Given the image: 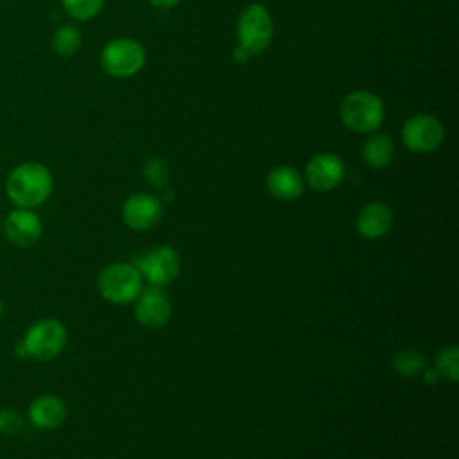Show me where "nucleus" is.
Listing matches in <instances>:
<instances>
[{
    "label": "nucleus",
    "instance_id": "nucleus-1",
    "mask_svg": "<svg viewBox=\"0 0 459 459\" xmlns=\"http://www.w3.org/2000/svg\"><path fill=\"white\" fill-rule=\"evenodd\" d=\"M52 190V172L38 161H25L16 165L5 179L7 197L16 208L32 210L43 204L50 197Z\"/></svg>",
    "mask_w": 459,
    "mask_h": 459
},
{
    "label": "nucleus",
    "instance_id": "nucleus-2",
    "mask_svg": "<svg viewBox=\"0 0 459 459\" xmlns=\"http://www.w3.org/2000/svg\"><path fill=\"white\" fill-rule=\"evenodd\" d=\"M68 332L59 319L43 317L34 321L20 344V355L30 357L36 360H52L66 346Z\"/></svg>",
    "mask_w": 459,
    "mask_h": 459
},
{
    "label": "nucleus",
    "instance_id": "nucleus-3",
    "mask_svg": "<svg viewBox=\"0 0 459 459\" xmlns=\"http://www.w3.org/2000/svg\"><path fill=\"white\" fill-rule=\"evenodd\" d=\"M97 289L106 301L126 305L138 298L140 290L143 289V278L134 264L115 262L100 271Z\"/></svg>",
    "mask_w": 459,
    "mask_h": 459
},
{
    "label": "nucleus",
    "instance_id": "nucleus-4",
    "mask_svg": "<svg viewBox=\"0 0 459 459\" xmlns=\"http://www.w3.org/2000/svg\"><path fill=\"white\" fill-rule=\"evenodd\" d=\"M342 124L355 133H373L384 122V102L371 91H353L339 108Z\"/></svg>",
    "mask_w": 459,
    "mask_h": 459
},
{
    "label": "nucleus",
    "instance_id": "nucleus-5",
    "mask_svg": "<svg viewBox=\"0 0 459 459\" xmlns=\"http://www.w3.org/2000/svg\"><path fill=\"white\" fill-rule=\"evenodd\" d=\"M238 47H242L249 56L264 52L273 38V18L262 4L247 5L237 23Z\"/></svg>",
    "mask_w": 459,
    "mask_h": 459
},
{
    "label": "nucleus",
    "instance_id": "nucleus-6",
    "mask_svg": "<svg viewBox=\"0 0 459 459\" xmlns=\"http://www.w3.org/2000/svg\"><path fill=\"white\" fill-rule=\"evenodd\" d=\"M100 63L113 77H131L143 66L145 52L136 39L118 38L102 48Z\"/></svg>",
    "mask_w": 459,
    "mask_h": 459
},
{
    "label": "nucleus",
    "instance_id": "nucleus-7",
    "mask_svg": "<svg viewBox=\"0 0 459 459\" xmlns=\"http://www.w3.org/2000/svg\"><path fill=\"white\" fill-rule=\"evenodd\" d=\"M142 274L151 285L154 287H165L172 283L181 269V258L178 251L170 246H158L140 256L134 264Z\"/></svg>",
    "mask_w": 459,
    "mask_h": 459
},
{
    "label": "nucleus",
    "instance_id": "nucleus-8",
    "mask_svg": "<svg viewBox=\"0 0 459 459\" xmlns=\"http://www.w3.org/2000/svg\"><path fill=\"white\" fill-rule=\"evenodd\" d=\"M445 129L432 115H412L402 127V140L412 152H430L441 145Z\"/></svg>",
    "mask_w": 459,
    "mask_h": 459
},
{
    "label": "nucleus",
    "instance_id": "nucleus-9",
    "mask_svg": "<svg viewBox=\"0 0 459 459\" xmlns=\"http://www.w3.org/2000/svg\"><path fill=\"white\" fill-rule=\"evenodd\" d=\"M2 231L7 242L16 247H30L34 246L41 233L43 224L41 219L29 208H14L7 213L2 222Z\"/></svg>",
    "mask_w": 459,
    "mask_h": 459
},
{
    "label": "nucleus",
    "instance_id": "nucleus-10",
    "mask_svg": "<svg viewBox=\"0 0 459 459\" xmlns=\"http://www.w3.org/2000/svg\"><path fill=\"white\" fill-rule=\"evenodd\" d=\"M163 215L161 201L151 194L136 192L129 195L122 206L124 222L136 231H147L154 228Z\"/></svg>",
    "mask_w": 459,
    "mask_h": 459
},
{
    "label": "nucleus",
    "instance_id": "nucleus-11",
    "mask_svg": "<svg viewBox=\"0 0 459 459\" xmlns=\"http://www.w3.org/2000/svg\"><path fill=\"white\" fill-rule=\"evenodd\" d=\"M134 316L142 326L161 328L169 323L172 316V305L161 287L142 289L136 298Z\"/></svg>",
    "mask_w": 459,
    "mask_h": 459
},
{
    "label": "nucleus",
    "instance_id": "nucleus-12",
    "mask_svg": "<svg viewBox=\"0 0 459 459\" xmlns=\"http://www.w3.org/2000/svg\"><path fill=\"white\" fill-rule=\"evenodd\" d=\"M344 178V163L337 154H316L305 169V179L310 188L317 192H330L341 185Z\"/></svg>",
    "mask_w": 459,
    "mask_h": 459
},
{
    "label": "nucleus",
    "instance_id": "nucleus-13",
    "mask_svg": "<svg viewBox=\"0 0 459 459\" xmlns=\"http://www.w3.org/2000/svg\"><path fill=\"white\" fill-rule=\"evenodd\" d=\"M391 226H393V212L385 203H380V201L364 204L355 221L357 231L368 240H377L384 237L385 233H389Z\"/></svg>",
    "mask_w": 459,
    "mask_h": 459
},
{
    "label": "nucleus",
    "instance_id": "nucleus-14",
    "mask_svg": "<svg viewBox=\"0 0 459 459\" xmlns=\"http://www.w3.org/2000/svg\"><path fill=\"white\" fill-rule=\"evenodd\" d=\"M66 418L65 402L50 393L36 396L29 405V421L41 430L57 429Z\"/></svg>",
    "mask_w": 459,
    "mask_h": 459
},
{
    "label": "nucleus",
    "instance_id": "nucleus-15",
    "mask_svg": "<svg viewBox=\"0 0 459 459\" xmlns=\"http://www.w3.org/2000/svg\"><path fill=\"white\" fill-rule=\"evenodd\" d=\"M305 183L301 174L289 165L274 167L267 174V190L281 201H292L298 199L303 194Z\"/></svg>",
    "mask_w": 459,
    "mask_h": 459
},
{
    "label": "nucleus",
    "instance_id": "nucleus-16",
    "mask_svg": "<svg viewBox=\"0 0 459 459\" xmlns=\"http://www.w3.org/2000/svg\"><path fill=\"white\" fill-rule=\"evenodd\" d=\"M362 156L371 169H385L394 156V145L391 136L375 134L369 140H366L362 147Z\"/></svg>",
    "mask_w": 459,
    "mask_h": 459
},
{
    "label": "nucleus",
    "instance_id": "nucleus-17",
    "mask_svg": "<svg viewBox=\"0 0 459 459\" xmlns=\"http://www.w3.org/2000/svg\"><path fill=\"white\" fill-rule=\"evenodd\" d=\"M393 369L402 375V377H416L421 375L423 369L427 368V359L421 351L418 350H400L393 355Z\"/></svg>",
    "mask_w": 459,
    "mask_h": 459
},
{
    "label": "nucleus",
    "instance_id": "nucleus-18",
    "mask_svg": "<svg viewBox=\"0 0 459 459\" xmlns=\"http://www.w3.org/2000/svg\"><path fill=\"white\" fill-rule=\"evenodd\" d=\"M81 41L82 36L74 25H61L52 34V48L65 57L74 56L81 48Z\"/></svg>",
    "mask_w": 459,
    "mask_h": 459
},
{
    "label": "nucleus",
    "instance_id": "nucleus-19",
    "mask_svg": "<svg viewBox=\"0 0 459 459\" xmlns=\"http://www.w3.org/2000/svg\"><path fill=\"white\" fill-rule=\"evenodd\" d=\"M434 368L446 380L457 382V378H459V348L457 346L443 348L436 357V366Z\"/></svg>",
    "mask_w": 459,
    "mask_h": 459
},
{
    "label": "nucleus",
    "instance_id": "nucleus-20",
    "mask_svg": "<svg viewBox=\"0 0 459 459\" xmlns=\"http://www.w3.org/2000/svg\"><path fill=\"white\" fill-rule=\"evenodd\" d=\"M61 4L72 18L86 22L99 14L104 0H61Z\"/></svg>",
    "mask_w": 459,
    "mask_h": 459
},
{
    "label": "nucleus",
    "instance_id": "nucleus-21",
    "mask_svg": "<svg viewBox=\"0 0 459 459\" xmlns=\"http://www.w3.org/2000/svg\"><path fill=\"white\" fill-rule=\"evenodd\" d=\"M169 176H170V170L165 160L152 156L143 163V178L151 186L163 188L169 183Z\"/></svg>",
    "mask_w": 459,
    "mask_h": 459
},
{
    "label": "nucleus",
    "instance_id": "nucleus-22",
    "mask_svg": "<svg viewBox=\"0 0 459 459\" xmlns=\"http://www.w3.org/2000/svg\"><path fill=\"white\" fill-rule=\"evenodd\" d=\"M23 429V418L13 407H0V434L16 436Z\"/></svg>",
    "mask_w": 459,
    "mask_h": 459
},
{
    "label": "nucleus",
    "instance_id": "nucleus-23",
    "mask_svg": "<svg viewBox=\"0 0 459 459\" xmlns=\"http://www.w3.org/2000/svg\"><path fill=\"white\" fill-rule=\"evenodd\" d=\"M423 375H425V382L427 384H436L439 378H441V375H439V371L436 369V368H425L423 369Z\"/></svg>",
    "mask_w": 459,
    "mask_h": 459
},
{
    "label": "nucleus",
    "instance_id": "nucleus-24",
    "mask_svg": "<svg viewBox=\"0 0 459 459\" xmlns=\"http://www.w3.org/2000/svg\"><path fill=\"white\" fill-rule=\"evenodd\" d=\"M233 57H235V61H238V63H247L249 61V52H246L242 47H235V50H233Z\"/></svg>",
    "mask_w": 459,
    "mask_h": 459
},
{
    "label": "nucleus",
    "instance_id": "nucleus-25",
    "mask_svg": "<svg viewBox=\"0 0 459 459\" xmlns=\"http://www.w3.org/2000/svg\"><path fill=\"white\" fill-rule=\"evenodd\" d=\"M152 5H156V7H163V9H167V7H172V5H176V4H179V0H149Z\"/></svg>",
    "mask_w": 459,
    "mask_h": 459
},
{
    "label": "nucleus",
    "instance_id": "nucleus-26",
    "mask_svg": "<svg viewBox=\"0 0 459 459\" xmlns=\"http://www.w3.org/2000/svg\"><path fill=\"white\" fill-rule=\"evenodd\" d=\"M2 316H4V301L0 299V319H2Z\"/></svg>",
    "mask_w": 459,
    "mask_h": 459
}]
</instances>
